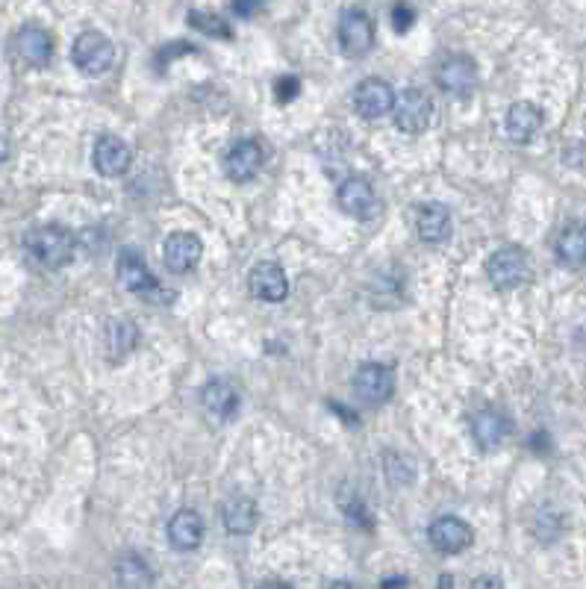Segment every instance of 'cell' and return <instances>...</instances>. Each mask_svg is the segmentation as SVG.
Wrapping results in <instances>:
<instances>
[{"label": "cell", "instance_id": "obj_1", "mask_svg": "<svg viewBox=\"0 0 586 589\" xmlns=\"http://www.w3.org/2000/svg\"><path fill=\"white\" fill-rule=\"evenodd\" d=\"M27 251L36 263H42L45 268H62L74 260L77 239H74L71 230H65L59 224H42V227L27 233Z\"/></svg>", "mask_w": 586, "mask_h": 589}, {"label": "cell", "instance_id": "obj_2", "mask_svg": "<svg viewBox=\"0 0 586 589\" xmlns=\"http://www.w3.org/2000/svg\"><path fill=\"white\" fill-rule=\"evenodd\" d=\"M118 280L127 292L145 298V301H171V295L162 289V283L148 271V263L142 260L139 251L124 248L118 254Z\"/></svg>", "mask_w": 586, "mask_h": 589}, {"label": "cell", "instance_id": "obj_3", "mask_svg": "<svg viewBox=\"0 0 586 589\" xmlns=\"http://www.w3.org/2000/svg\"><path fill=\"white\" fill-rule=\"evenodd\" d=\"M71 59H74V65L83 74L104 77L109 68H112V62H115V48H112V42H109L104 33L86 30V33L77 36V42L71 48Z\"/></svg>", "mask_w": 586, "mask_h": 589}, {"label": "cell", "instance_id": "obj_4", "mask_svg": "<svg viewBox=\"0 0 586 589\" xmlns=\"http://www.w3.org/2000/svg\"><path fill=\"white\" fill-rule=\"evenodd\" d=\"M486 274L495 289H519L531 277V257L516 245L498 248L486 263Z\"/></svg>", "mask_w": 586, "mask_h": 589}, {"label": "cell", "instance_id": "obj_5", "mask_svg": "<svg viewBox=\"0 0 586 589\" xmlns=\"http://www.w3.org/2000/svg\"><path fill=\"white\" fill-rule=\"evenodd\" d=\"M392 118H395V127L404 133H413V136L425 133L433 121V101L422 89H404L401 95H395Z\"/></svg>", "mask_w": 586, "mask_h": 589}, {"label": "cell", "instance_id": "obj_6", "mask_svg": "<svg viewBox=\"0 0 586 589\" xmlns=\"http://www.w3.org/2000/svg\"><path fill=\"white\" fill-rule=\"evenodd\" d=\"M374 45V21L363 9H348L339 21V48L345 56H366Z\"/></svg>", "mask_w": 586, "mask_h": 589}, {"label": "cell", "instance_id": "obj_7", "mask_svg": "<svg viewBox=\"0 0 586 589\" xmlns=\"http://www.w3.org/2000/svg\"><path fill=\"white\" fill-rule=\"evenodd\" d=\"M436 83L451 98H469L478 86V68L469 56H451L439 65Z\"/></svg>", "mask_w": 586, "mask_h": 589}, {"label": "cell", "instance_id": "obj_8", "mask_svg": "<svg viewBox=\"0 0 586 589\" xmlns=\"http://www.w3.org/2000/svg\"><path fill=\"white\" fill-rule=\"evenodd\" d=\"M392 389H395V375L383 363H366L354 375V395L363 404H383V401H389Z\"/></svg>", "mask_w": 586, "mask_h": 589}, {"label": "cell", "instance_id": "obj_9", "mask_svg": "<svg viewBox=\"0 0 586 589\" xmlns=\"http://www.w3.org/2000/svg\"><path fill=\"white\" fill-rule=\"evenodd\" d=\"M427 536H430V545L442 554H460L475 542V531L457 516H439L430 525Z\"/></svg>", "mask_w": 586, "mask_h": 589}, {"label": "cell", "instance_id": "obj_10", "mask_svg": "<svg viewBox=\"0 0 586 589\" xmlns=\"http://www.w3.org/2000/svg\"><path fill=\"white\" fill-rule=\"evenodd\" d=\"M201 254H204L201 239H198L195 233H186V230L171 233V236L165 239V251H162L165 266L171 268V271H177V274L192 271V268L201 263Z\"/></svg>", "mask_w": 586, "mask_h": 589}, {"label": "cell", "instance_id": "obj_11", "mask_svg": "<svg viewBox=\"0 0 586 589\" xmlns=\"http://www.w3.org/2000/svg\"><path fill=\"white\" fill-rule=\"evenodd\" d=\"M392 104H395V92L386 80L380 77H369L357 86L354 92V109L363 115V118H383L386 112H392Z\"/></svg>", "mask_w": 586, "mask_h": 589}, {"label": "cell", "instance_id": "obj_12", "mask_svg": "<svg viewBox=\"0 0 586 589\" xmlns=\"http://www.w3.org/2000/svg\"><path fill=\"white\" fill-rule=\"evenodd\" d=\"M248 286H251V295L254 298L268 301V304H277V301H283L289 295L286 271L277 266V263H260V266L251 268Z\"/></svg>", "mask_w": 586, "mask_h": 589}, {"label": "cell", "instance_id": "obj_13", "mask_svg": "<svg viewBox=\"0 0 586 589\" xmlns=\"http://www.w3.org/2000/svg\"><path fill=\"white\" fill-rule=\"evenodd\" d=\"M260 165H263V148H260L254 139L236 142V145L227 151V157H224V171H227V177L236 180V183L251 180V177L260 171Z\"/></svg>", "mask_w": 586, "mask_h": 589}, {"label": "cell", "instance_id": "obj_14", "mask_svg": "<svg viewBox=\"0 0 586 589\" xmlns=\"http://www.w3.org/2000/svg\"><path fill=\"white\" fill-rule=\"evenodd\" d=\"M92 160H95L98 174H104V177H121L130 168L133 154H130V145L124 139H118V136H101L98 145H95Z\"/></svg>", "mask_w": 586, "mask_h": 589}, {"label": "cell", "instance_id": "obj_15", "mask_svg": "<svg viewBox=\"0 0 586 589\" xmlns=\"http://www.w3.org/2000/svg\"><path fill=\"white\" fill-rule=\"evenodd\" d=\"M15 54L27 65H48L54 56V39L42 27H21L15 36Z\"/></svg>", "mask_w": 586, "mask_h": 589}, {"label": "cell", "instance_id": "obj_16", "mask_svg": "<svg viewBox=\"0 0 586 589\" xmlns=\"http://www.w3.org/2000/svg\"><path fill=\"white\" fill-rule=\"evenodd\" d=\"M472 436H475V442L483 451H492V448H498L510 436V419L501 410L486 407L472 419Z\"/></svg>", "mask_w": 586, "mask_h": 589}, {"label": "cell", "instance_id": "obj_17", "mask_svg": "<svg viewBox=\"0 0 586 589\" xmlns=\"http://www.w3.org/2000/svg\"><path fill=\"white\" fill-rule=\"evenodd\" d=\"M539 127H542V112H539V107H533V104H528V101H522V104H513V107L507 109L504 130H507L510 142H516V145H528L533 136L539 133Z\"/></svg>", "mask_w": 586, "mask_h": 589}, {"label": "cell", "instance_id": "obj_18", "mask_svg": "<svg viewBox=\"0 0 586 589\" xmlns=\"http://www.w3.org/2000/svg\"><path fill=\"white\" fill-rule=\"evenodd\" d=\"M204 539V522L195 510H177L168 522V542L177 551H195Z\"/></svg>", "mask_w": 586, "mask_h": 589}, {"label": "cell", "instance_id": "obj_19", "mask_svg": "<svg viewBox=\"0 0 586 589\" xmlns=\"http://www.w3.org/2000/svg\"><path fill=\"white\" fill-rule=\"evenodd\" d=\"M221 525H224L227 534L233 536L251 534L254 525H257V507H254V501L245 498V495H236V498L224 501V507H221Z\"/></svg>", "mask_w": 586, "mask_h": 589}, {"label": "cell", "instance_id": "obj_20", "mask_svg": "<svg viewBox=\"0 0 586 589\" xmlns=\"http://www.w3.org/2000/svg\"><path fill=\"white\" fill-rule=\"evenodd\" d=\"M339 207L354 218H366L374 210V189L369 180L351 177L339 186Z\"/></svg>", "mask_w": 586, "mask_h": 589}, {"label": "cell", "instance_id": "obj_21", "mask_svg": "<svg viewBox=\"0 0 586 589\" xmlns=\"http://www.w3.org/2000/svg\"><path fill=\"white\" fill-rule=\"evenodd\" d=\"M416 230L425 242H445L451 236V213L445 204H422L416 213Z\"/></svg>", "mask_w": 586, "mask_h": 589}, {"label": "cell", "instance_id": "obj_22", "mask_svg": "<svg viewBox=\"0 0 586 589\" xmlns=\"http://www.w3.org/2000/svg\"><path fill=\"white\" fill-rule=\"evenodd\" d=\"M557 260L563 266L586 263V221H569L557 236Z\"/></svg>", "mask_w": 586, "mask_h": 589}, {"label": "cell", "instance_id": "obj_23", "mask_svg": "<svg viewBox=\"0 0 586 589\" xmlns=\"http://www.w3.org/2000/svg\"><path fill=\"white\" fill-rule=\"evenodd\" d=\"M201 398H204V407L218 419H230L239 410V392L230 380H210Z\"/></svg>", "mask_w": 586, "mask_h": 589}, {"label": "cell", "instance_id": "obj_24", "mask_svg": "<svg viewBox=\"0 0 586 589\" xmlns=\"http://www.w3.org/2000/svg\"><path fill=\"white\" fill-rule=\"evenodd\" d=\"M115 575H118V584H121V587H148V584H154L151 569H148L145 560L136 557V554H133V557H124V560L118 563Z\"/></svg>", "mask_w": 586, "mask_h": 589}, {"label": "cell", "instance_id": "obj_25", "mask_svg": "<svg viewBox=\"0 0 586 589\" xmlns=\"http://www.w3.org/2000/svg\"><path fill=\"white\" fill-rule=\"evenodd\" d=\"M136 345V324L130 322H112L107 327V351L115 357V360H121V357H127V351Z\"/></svg>", "mask_w": 586, "mask_h": 589}, {"label": "cell", "instance_id": "obj_26", "mask_svg": "<svg viewBox=\"0 0 586 589\" xmlns=\"http://www.w3.org/2000/svg\"><path fill=\"white\" fill-rule=\"evenodd\" d=\"M189 24L195 30H201L204 36H213V39H230L233 36L227 21L215 12H189Z\"/></svg>", "mask_w": 586, "mask_h": 589}, {"label": "cell", "instance_id": "obj_27", "mask_svg": "<svg viewBox=\"0 0 586 589\" xmlns=\"http://www.w3.org/2000/svg\"><path fill=\"white\" fill-rule=\"evenodd\" d=\"M389 18H392V27H395L398 33H407V30H410V27L416 24V9H413L410 3L398 0V3L392 6Z\"/></svg>", "mask_w": 586, "mask_h": 589}, {"label": "cell", "instance_id": "obj_28", "mask_svg": "<svg viewBox=\"0 0 586 589\" xmlns=\"http://www.w3.org/2000/svg\"><path fill=\"white\" fill-rule=\"evenodd\" d=\"M298 92H301L298 77H280V80L274 83V95H277L283 104H289L292 98H298Z\"/></svg>", "mask_w": 586, "mask_h": 589}, {"label": "cell", "instance_id": "obj_29", "mask_svg": "<svg viewBox=\"0 0 586 589\" xmlns=\"http://www.w3.org/2000/svg\"><path fill=\"white\" fill-rule=\"evenodd\" d=\"M195 48L189 45V42H180V45H168V48H162L160 54H157V65L165 68L168 65V59H174V56H183V54H192Z\"/></svg>", "mask_w": 586, "mask_h": 589}, {"label": "cell", "instance_id": "obj_30", "mask_svg": "<svg viewBox=\"0 0 586 589\" xmlns=\"http://www.w3.org/2000/svg\"><path fill=\"white\" fill-rule=\"evenodd\" d=\"M263 3H266V0H230V6H233V12H236L239 18H251L254 12H260Z\"/></svg>", "mask_w": 586, "mask_h": 589}, {"label": "cell", "instance_id": "obj_31", "mask_svg": "<svg viewBox=\"0 0 586 589\" xmlns=\"http://www.w3.org/2000/svg\"><path fill=\"white\" fill-rule=\"evenodd\" d=\"M475 587H501V581H495V578H480V581H475Z\"/></svg>", "mask_w": 586, "mask_h": 589}, {"label": "cell", "instance_id": "obj_32", "mask_svg": "<svg viewBox=\"0 0 586 589\" xmlns=\"http://www.w3.org/2000/svg\"><path fill=\"white\" fill-rule=\"evenodd\" d=\"M383 587H407V581L404 578H386Z\"/></svg>", "mask_w": 586, "mask_h": 589}, {"label": "cell", "instance_id": "obj_33", "mask_svg": "<svg viewBox=\"0 0 586 589\" xmlns=\"http://www.w3.org/2000/svg\"><path fill=\"white\" fill-rule=\"evenodd\" d=\"M6 157H9V142H6V139L0 136V162L6 160Z\"/></svg>", "mask_w": 586, "mask_h": 589}]
</instances>
